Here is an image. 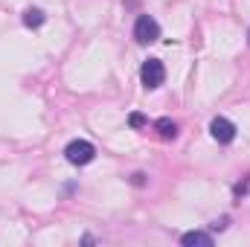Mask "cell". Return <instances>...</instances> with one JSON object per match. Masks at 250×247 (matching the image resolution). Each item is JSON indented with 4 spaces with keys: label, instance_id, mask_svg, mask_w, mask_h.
<instances>
[{
    "label": "cell",
    "instance_id": "8",
    "mask_svg": "<svg viewBox=\"0 0 250 247\" xmlns=\"http://www.w3.org/2000/svg\"><path fill=\"white\" fill-rule=\"evenodd\" d=\"M128 123L134 125V128H143V125H146V117H143V114H131V120H128Z\"/></svg>",
    "mask_w": 250,
    "mask_h": 247
},
{
    "label": "cell",
    "instance_id": "3",
    "mask_svg": "<svg viewBox=\"0 0 250 247\" xmlns=\"http://www.w3.org/2000/svg\"><path fill=\"white\" fill-rule=\"evenodd\" d=\"M140 79H143V84H146L148 90L160 87V84H163V79H166V70H163L160 59H148V62L143 64V70H140Z\"/></svg>",
    "mask_w": 250,
    "mask_h": 247
},
{
    "label": "cell",
    "instance_id": "2",
    "mask_svg": "<svg viewBox=\"0 0 250 247\" xmlns=\"http://www.w3.org/2000/svg\"><path fill=\"white\" fill-rule=\"evenodd\" d=\"M134 38H137V44H154V41L160 38L157 21H154L151 15H140L137 23H134Z\"/></svg>",
    "mask_w": 250,
    "mask_h": 247
},
{
    "label": "cell",
    "instance_id": "1",
    "mask_svg": "<svg viewBox=\"0 0 250 247\" xmlns=\"http://www.w3.org/2000/svg\"><path fill=\"white\" fill-rule=\"evenodd\" d=\"M64 157H67L73 166H87V163L96 157V148H93L87 140H73V143L64 148Z\"/></svg>",
    "mask_w": 250,
    "mask_h": 247
},
{
    "label": "cell",
    "instance_id": "5",
    "mask_svg": "<svg viewBox=\"0 0 250 247\" xmlns=\"http://www.w3.org/2000/svg\"><path fill=\"white\" fill-rule=\"evenodd\" d=\"M181 245H184V247H212V236H207V233H198V230H192V233H184Z\"/></svg>",
    "mask_w": 250,
    "mask_h": 247
},
{
    "label": "cell",
    "instance_id": "9",
    "mask_svg": "<svg viewBox=\"0 0 250 247\" xmlns=\"http://www.w3.org/2000/svg\"><path fill=\"white\" fill-rule=\"evenodd\" d=\"M248 41H250V32H248Z\"/></svg>",
    "mask_w": 250,
    "mask_h": 247
},
{
    "label": "cell",
    "instance_id": "4",
    "mask_svg": "<svg viewBox=\"0 0 250 247\" xmlns=\"http://www.w3.org/2000/svg\"><path fill=\"white\" fill-rule=\"evenodd\" d=\"M209 134L218 140V143H233L236 140V125L230 123V120H224V117H215L212 123H209Z\"/></svg>",
    "mask_w": 250,
    "mask_h": 247
},
{
    "label": "cell",
    "instance_id": "7",
    "mask_svg": "<svg viewBox=\"0 0 250 247\" xmlns=\"http://www.w3.org/2000/svg\"><path fill=\"white\" fill-rule=\"evenodd\" d=\"M41 23H44V12H41V9H26V12H23V26L38 29Z\"/></svg>",
    "mask_w": 250,
    "mask_h": 247
},
{
    "label": "cell",
    "instance_id": "6",
    "mask_svg": "<svg viewBox=\"0 0 250 247\" xmlns=\"http://www.w3.org/2000/svg\"><path fill=\"white\" fill-rule=\"evenodd\" d=\"M154 128L160 131V137H163V140H175V137H178V125L172 123V120H166V117H163V120H157Z\"/></svg>",
    "mask_w": 250,
    "mask_h": 247
}]
</instances>
